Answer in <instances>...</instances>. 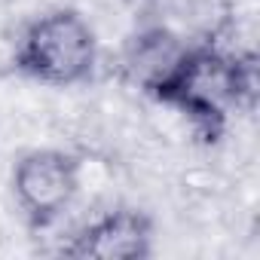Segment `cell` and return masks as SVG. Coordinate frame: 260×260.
Instances as JSON below:
<instances>
[{
  "label": "cell",
  "mask_w": 260,
  "mask_h": 260,
  "mask_svg": "<svg viewBox=\"0 0 260 260\" xmlns=\"http://www.w3.org/2000/svg\"><path fill=\"white\" fill-rule=\"evenodd\" d=\"M254 86L251 58L208 43H187L150 98L184 113L205 138H217L230 113L254 98Z\"/></svg>",
  "instance_id": "cell-1"
},
{
  "label": "cell",
  "mask_w": 260,
  "mask_h": 260,
  "mask_svg": "<svg viewBox=\"0 0 260 260\" xmlns=\"http://www.w3.org/2000/svg\"><path fill=\"white\" fill-rule=\"evenodd\" d=\"M13 64L22 77L52 86L71 89L92 80L98 68V37L89 19L77 10L58 7L31 19L13 52Z\"/></svg>",
  "instance_id": "cell-2"
},
{
  "label": "cell",
  "mask_w": 260,
  "mask_h": 260,
  "mask_svg": "<svg viewBox=\"0 0 260 260\" xmlns=\"http://www.w3.org/2000/svg\"><path fill=\"white\" fill-rule=\"evenodd\" d=\"M80 172L83 162L58 147H37L22 153L10 178L22 217L37 230L52 226L74 205L80 193Z\"/></svg>",
  "instance_id": "cell-3"
},
{
  "label": "cell",
  "mask_w": 260,
  "mask_h": 260,
  "mask_svg": "<svg viewBox=\"0 0 260 260\" xmlns=\"http://www.w3.org/2000/svg\"><path fill=\"white\" fill-rule=\"evenodd\" d=\"M153 248V223L135 208H116L92 223H86L71 245L68 257H92V260H138Z\"/></svg>",
  "instance_id": "cell-4"
},
{
  "label": "cell",
  "mask_w": 260,
  "mask_h": 260,
  "mask_svg": "<svg viewBox=\"0 0 260 260\" xmlns=\"http://www.w3.org/2000/svg\"><path fill=\"white\" fill-rule=\"evenodd\" d=\"M187 40L172 34L169 28H144L125 46L122 71L144 95H153V89L169 77L175 61L181 58Z\"/></svg>",
  "instance_id": "cell-5"
}]
</instances>
